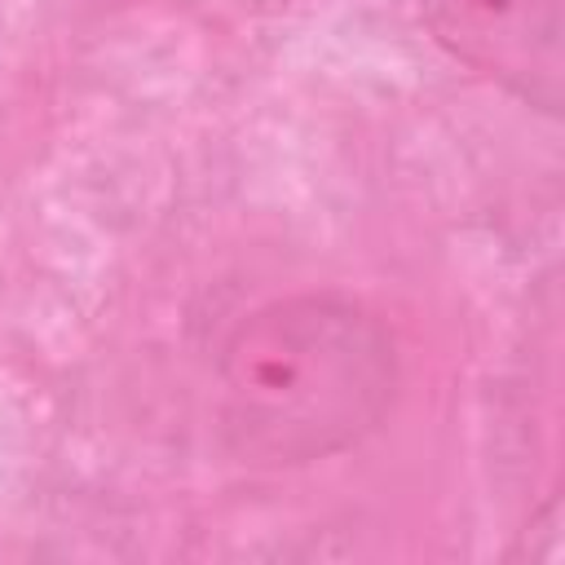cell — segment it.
Masks as SVG:
<instances>
[{"instance_id": "obj_1", "label": "cell", "mask_w": 565, "mask_h": 565, "mask_svg": "<svg viewBox=\"0 0 565 565\" xmlns=\"http://www.w3.org/2000/svg\"><path fill=\"white\" fill-rule=\"evenodd\" d=\"M397 393L388 327L335 291H300L238 318L216 358V424L234 459L300 468L358 446Z\"/></svg>"}, {"instance_id": "obj_2", "label": "cell", "mask_w": 565, "mask_h": 565, "mask_svg": "<svg viewBox=\"0 0 565 565\" xmlns=\"http://www.w3.org/2000/svg\"><path fill=\"white\" fill-rule=\"evenodd\" d=\"M433 40L547 115L565 97V0H419Z\"/></svg>"}]
</instances>
